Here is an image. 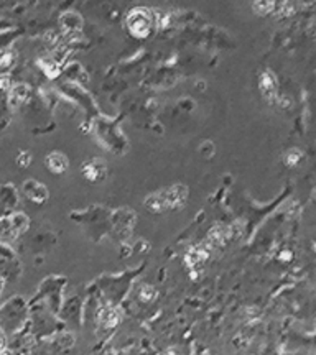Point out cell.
Listing matches in <instances>:
<instances>
[{"instance_id": "obj_2", "label": "cell", "mask_w": 316, "mask_h": 355, "mask_svg": "<svg viewBox=\"0 0 316 355\" xmlns=\"http://www.w3.org/2000/svg\"><path fill=\"white\" fill-rule=\"evenodd\" d=\"M2 345H3V337L0 336V349H2Z\"/></svg>"}, {"instance_id": "obj_1", "label": "cell", "mask_w": 316, "mask_h": 355, "mask_svg": "<svg viewBox=\"0 0 316 355\" xmlns=\"http://www.w3.org/2000/svg\"><path fill=\"white\" fill-rule=\"evenodd\" d=\"M47 165H48V168H50L51 171L63 173L66 170V166H68V159H66L63 155L53 153V155H50V157H48Z\"/></svg>"}]
</instances>
